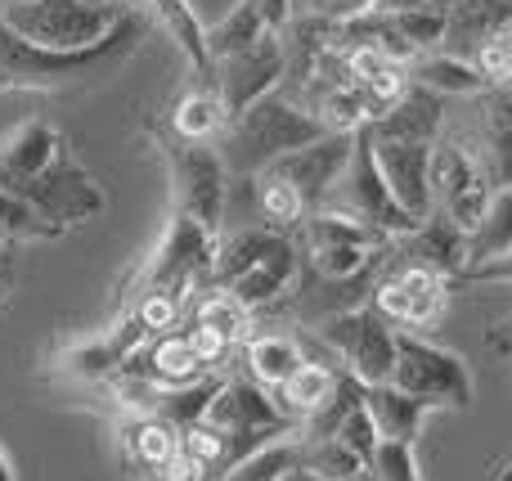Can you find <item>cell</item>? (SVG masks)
<instances>
[{"instance_id":"cell-16","label":"cell","mask_w":512,"mask_h":481,"mask_svg":"<svg viewBox=\"0 0 512 481\" xmlns=\"http://www.w3.org/2000/svg\"><path fill=\"white\" fill-rule=\"evenodd\" d=\"M355 153V135H342V131H328L324 140H315L310 149H297L288 153L283 162H274V176L288 180L292 189L301 194V203H306V212H319V207L328 203V194H333V185L342 180L346 162H351Z\"/></svg>"},{"instance_id":"cell-38","label":"cell","mask_w":512,"mask_h":481,"mask_svg":"<svg viewBox=\"0 0 512 481\" xmlns=\"http://www.w3.org/2000/svg\"><path fill=\"white\" fill-rule=\"evenodd\" d=\"M131 315L149 333H167L171 324H176V315H180V302L176 297H167V293H149V297H140V302L131 306Z\"/></svg>"},{"instance_id":"cell-34","label":"cell","mask_w":512,"mask_h":481,"mask_svg":"<svg viewBox=\"0 0 512 481\" xmlns=\"http://www.w3.org/2000/svg\"><path fill=\"white\" fill-rule=\"evenodd\" d=\"M194 324H198V329L221 333V338H230L234 347L252 338V333H248V329H252V311L239 302V297L221 293V288H212V297H203V302H198Z\"/></svg>"},{"instance_id":"cell-17","label":"cell","mask_w":512,"mask_h":481,"mask_svg":"<svg viewBox=\"0 0 512 481\" xmlns=\"http://www.w3.org/2000/svg\"><path fill=\"white\" fill-rule=\"evenodd\" d=\"M297 279H301V248L288 239V234H279L243 275H234L230 284L221 288V293L239 297L248 311H261V306L288 297L292 288H297Z\"/></svg>"},{"instance_id":"cell-1","label":"cell","mask_w":512,"mask_h":481,"mask_svg":"<svg viewBox=\"0 0 512 481\" xmlns=\"http://www.w3.org/2000/svg\"><path fill=\"white\" fill-rule=\"evenodd\" d=\"M149 32V14L140 5L126 14L108 41L90 50H41L27 36H18L5 23V0H0V90H63V86H90V81L117 72Z\"/></svg>"},{"instance_id":"cell-15","label":"cell","mask_w":512,"mask_h":481,"mask_svg":"<svg viewBox=\"0 0 512 481\" xmlns=\"http://www.w3.org/2000/svg\"><path fill=\"white\" fill-rule=\"evenodd\" d=\"M432 149L436 144H427V140H400V135L373 131V153H378L382 176H387L396 203L405 207L418 225L432 221V212H436V203H432Z\"/></svg>"},{"instance_id":"cell-36","label":"cell","mask_w":512,"mask_h":481,"mask_svg":"<svg viewBox=\"0 0 512 481\" xmlns=\"http://www.w3.org/2000/svg\"><path fill=\"white\" fill-rule=\"evenodd\" d=\"M337 441H342L351 455H360L364 464H373V455H378V446H382V437H378V423H373V414H369V405H364V387H360V401L346 410V419H342V428H337Z\"/></svg>"},{"instance_id":"cell-11","label":"cell","mask_w":512,"mask_h":481,"mask_svg":"<svg viewBox=\"0 0 512 481\" xmlns=\"http://www.w3.org/2000/svg\"><path fill=\"white\" fill-rule=\"evenodd\" d=\"M18 198H27V203H32L50 225H59L63 234L86 225V221H95V216L108 207L104 185L72 158V149H63Z\"/></svg>"},{"instance_id":"cell-2","label":"cell","mask_w":512,"mask_h":481,"mask_svg":"<svg viewBox=\"0 0 512 481\" xmlns=\"http://www.w3.org/2000/svg\"><path fill=\"white\" fill-rule=\"evenodd\" d=\"M324 135L328 126L301 99H292L288 90H274V95H265L261 104H252L248 113H239L225 126L216 149H221L234 180H261L274 162H283L297 149H310Z\"/></svg>"},{"instance_id":"cell-12","label":"cell","mask_w":512,"mask_h":481,"mask_svg":"<svg viewBox=\"0 0 512 481\" xmlns=\"http://www.w3.org/2000/svg\"><path fill=\"white\" fill-rule=\"evenodd\" d=\"M283 81H288V50H283L279 36H261L248 50L230 54V59H216V72H212V90L221 95L230 122L239 113H248L252 104H261L265 95L283 90Z\"/></svg>"},{"instance_id":"cell-21","label":"cell","mask_w":512,"mask_h":481,"mask_svg":"<svg viewBox=\"0 0 512 481\" xmlns=\"http://www.w3.org/2000/svg\"><path fill=\"white\" fill-rule=\"evenodd\" d=\"M364 405H369L373 423H378V437L382 441H400V446H414L418 432H423V423L436 414L432 401L400 392L396 383L364 387Z\"/></svg>"},{"instance_id":"cell-25","label":"cell","mask_w":512,"mask_h":481,"mask_svg":"<svg viewBox=\"0 0 512 481\" xmlns=\"http://www.w3.org/2000/svg\"><path fill=\"white\" fill-rule=\"evenodd\" d=\"M508 257H512V180L495 189L481 225L468 234V270H463V275L486 270V266H504Z\"/></svg>"},{"instance_id":"cell-7","label":"cell","mask_w":512,"mask_h":481,"mask_svg":"<svg viewBox=\"0 0 512 481\" xmlns=\"http://www.w3.org/2000/svg\"><path fill=\"white\" fill-rule=\"evenodd\" d=\"M131 9H95L81 0H9L5 23L41 50H90V45L108 41Z\"/></svg>"},{"instance_id":"cell-43","label":"cell","mask_w":512,"mask_h":481,"mask_svg":"<svg viewBox=\"0 0 512 481\" xmlns=\"http://www.w3.org/2000/svg\"><path fill=\"white\" fill-rule=\"evenodd\" d=\"M0 481H18V473H14V459L5 455V446H0Z\"/></svg>"},{"instance_id":"cell-40","label":"cell","mask_w":512,"mask_h":481,"mask_svg":"<svg viewBox=\"0 0 512 481\" xmlns=\"http://www.w3.org/2000/svg\"><path fill=\"white\" fill-rule=\"evenodd\" d=\"M387 54L382 50H373V45H351V50H346V77L355 81V86H369L373 77H382V72H387Z\"/></svg>"},{"instance_id":"cell-35","label":"cell","mask_w":512,"mask_h":481,"mask_svg":"<svg viewBox=\"0 0 512 481\" xmlns=\"http://www.w3.org/2000/svg\"><path fill=\"white\" fill-rule=\"evenodd\" d=\"M301 468L319 481H373L369 464H364L360 455H351L337 437L333 441H306V464Z\"/></svg>"},{"instance_id":"cell-22","label":"cell","mask_w":512,"mask_h":481,"mask_svg":"<svg viewBox=\"0 0 512 481\" xmlns=\"http://www.w3.org/2000/svg\"><path fill=\"white\" fill-rule=\"evenodd\" d=\"M409 81L441 99H481L490 90V81L481 77V68L472 59H459L450 50H432V54H418L409 63Z\"/></svg>"},{"instance_id":"cell-28","label":"cell","mask_w":512,"mask_h":481,"mask_svg":"<svg viewBox=\"0 0 512 481\" xmlns=\"http://www.w3.org/2000/svg\"><path fill=\"white\" fill-rule=\"evenodd\" d=\"M337 387H342V369L306 360V365H301L297 374H292L288 383L279 387V405H283V410H288L297 423H306V419H315V414L324 410L328 401H333Z\"/></svg>"},{"instance_id":"cell-30","label":"cell","mask_w":512,"mask_h":481,"mask_svg":"<svg viewBox=\"0 0 512 481\" xmlns=\"http://www.w3.org/2000/svg\"><path fill=\"white\" fill-rule=\"evenodd\" d=\"M149 378L162 387H189L198 378H207L203 360H198L189 333H162L149 351Z\"/></svg>"},{"instance_id":"cell-27","label":"cell","mask_w":512,"mask_h":481,"mask_svg":"<svg viewBox=\"0 0 512 481\" xmlns=\"http://www.w3.org/2000/svg\"><path fill=\"white\" fill-rule=\"evenodd\" d=\"M167 126L180 135V140L216 144V140H221V131L230 126V113H225L221 95H216L212 86H194V90H185V95L176 99Z\"/></svg>"},{"instance_id":"cell-18","label":"cell","mask_w":512,"mask_h":481,"mask_svg":"<svg viewBox=\"0 0 512 481\" xmlns=\"http://www.w3.org/2000/svg\"><path fill=\"white\" fill-rule=\"evenodd\" d=\"M68 149V140H63V131H54L45 117H32V122H23L18 131H9L5 140H0V189H9V194H23L27 185H32L36 176H41L45 167H50L59 153Z\"/></svg>"},{"instance_id":"cell-23","label":"cell","mask_w":512,"mask_h":481,"mask_svg":"<svg viewBox=\"0 0 512 481\" xmlns=\"http://www.w3.org/2000/svg\"><path fill=\"white\" fill-rule=\"evenodd\" d=\"M135 5L153 9V18L171 32V41L180 45L185 63L194 68V77H203V86H212L216 63H212V50H207V27H203V18H198V9L189 5V0H135Z\"/></svg>"},{"instance_id":"cell-29","label":"cell","mask_w":512,"mask_h":481,"mask_svg":"<svg viewBox=\"0 0 512 481\" xmlns=\"http://www.w3.org/2000/svg\"><path fill=\"white\" fill-rule=\"evenodd\" d=\"M301 464H306V437L292 432V437H279V441H270V446H261L256 455L239 459L230 473L216 481H288Z\"/></svg>"},{"instance_id":"cell-6","label":"cell","mask_w":512,"mask_h":481,"mask_svg":"<svg viewBox=\"0 0 512 481\" xmlns=\"http://www.w3.org/2000/svg\"><path fill=\"white\" fill-rule=\"evenodd\" d=\"M499 180L490 171L481 144L463 140L459 131L445 126V135L432 149V203L436 216H445L450 225H459L463 234H472L486 216L490 198H495Z\"/></svg>"},{"instance_id":"cell-42","label":"cell","mask_w":512,"mask_h":481,"mask_svg":"<svg viewBox=\"0 0 512 481\" xmlns=\"http://www.w3.org/2000/svg\"><path fill=\"white\" fill-rule=\"evenodd\" d=\"M459 0H378V9H427V14H450Z\"/></svg>"},{"instance_id":"cell-44","label":"cell","mask_w":512,"mask_h":481,"mask_svg":"<svg viewBox=\"0 0 512 481\" xmlns=\"http://www.w3.org/2000/svg\"><path fill=\"white\" fill-rule=\"evenodd\" d=\"M81 5H95V9H117L122 0H81Z\"/></svg>"},{"instance_id":"cell-33","label":"cell","mask_w":512,"mask_h":481,"mask_svg":"<svg viewBox=\"0 0 512 481\" xmlns=\"http://www.w3.org/2000/svg\"><path fill=\"white\" fill-rule=\"evenodd\" d=\"M36 239H63V230L45 221L27 198L0 189V243H36Z\"/></svg>"},{"instance_id":"cell-8","label":"cell","mask_w":512,"mask_h":481,"mask_svg":"<svg viewBox=\"0 0 512 481\" xmlns=\"http://www.w3.org/2000/svg\"><path fill=\"white\" fill-rule=\"evenodd\" d=\"M319 342L333 347V356L346 365V374L360 387H382L396 374V324L369 302L342 306L319 320Z\"/></svg>"},{"instance_id":"cell-20","label":"cell","mask_w":512,"mask_h":481,"mask_svg":"<svg viewBox=\"0 0 512 481\" xmlns=\"http://www.w3.org/2000/svg\"><path fill=\"white\" fill-rule=\"evenodd\" d=\"M126 446V459L140 468L144 477H167V468L180 459V432L171 423H162L158 414H126L117 428Z\"/></svg>"},{"instance_id":"cell-9","label":"cell","mask_w":512,"mask_h":481,"mask_svg":"<svg viewBox=\"0 0 512 481\" xmlns=\"http://www.w3.org/2000/svg\"><path fill=\"white\" fill-rule=\"evenodd\" d=\"M324 212H342V216H351V221H364V225H373V230H382L387 239H405V234L418 230V221L396 203L387 176H382L369 126L355 131V153H351V162H346L342 180L333 185V194H328Z\"/></svg>"},{"instance_id":"cell-3","label":"cell","mask_w":512,"mask_h":481,"mask_svg":"<svg viewBox=\"0 0 512 481\" xmlns=\"http://www.w3.org/2000/svg\"><path fill=\"white\" fill-rule=\"evenodd\" d=\"M216 257H221V234H212L207 225H198L194 216L171 207L162 243L131 275L126 306H135L149 293H167V297H176V302H185V297L198 293L203 284H216Z\"/></svg>"},{"instance_id":"cell-10","label":"cell","mask_w":512,"mask_h":481,"mask_svg":"<svg viewBox=\"0 0 512 481\" xmlns=\"http://www.w3.org/2000/svg\"><path fill=\"white\" fill-rule=\"evenodd\" d=\"M391 383L409 396H423L436 410H468L477 383H472V369L459 351L436 347L423 333L414 329H396V374Z\"/></svg>"},{"instance_id":"cell-39","label":"cell","mask_w":512,"mask_h":481,"mask_svg":"<svg viewBox=\"0 0 512 481\" xmlns=\"http://www.w3.org/2000/svg\"><path fill=\"white\" fill-rule=\"evenodd\" d=\"M189 342H194V351H198V360H203V369L207 374H225V360L234 356V342L230 338H221V333H212V329H189Z\"/></svg>"},{"instance_id":"cell-5","label":"cell","mask_w":512,"mask_h":481,"mask_svg":"<svg viewBox=\"0 0 512 481\" xmlns=\"http://www.w3.org/2000/svg\"><path fill=\"white\" fill-rule=\"evenodd\" d=\"M391 243L382 230L364 221H351L342 212H310L297 225V248L310 257V270L328 284H355L364 279L382 257H391Z\"/></svg>"},{"instance_id":"cell-13","label":"cell","mask_w":512,"mask_h":481,"mask_svg":"<svg viewBox=\"0 0 512 481\" xmlns=\"http://www.w3.org/2000/svg\"><path fill=\"white\" fill-rule=\"evenodd\" d=\"M373 306H378L396 329L423 333V329H432L445 315V306H450V279L436 275V270H423V266H400V270H391L387 279H378Z\"/></svg>"},{"instance_id":"cell-14","label":"cell","mask_w":512,"mask_h":481,"mask_svg":"<svg viewBox=\"0 0 512 481\" xmlns=\"http://www.w3.org/2000/svg\"><path fill=\"white\" fill-rule=\"evenodd\" d=\"M144 338H149V329L126 311L113 329H99V333H86V338L68 342L59 356V369L68 378H81V383H113L117 374L131 369V360H135V351L144 347Z\"/></svg>"},{"instance_id":"cell-41","label":"cell","mask_w":512,"mask_h":481,"mask_svg":"<svg viewBox=\"0 0 512 481\" xmlns=\"http://www.w3.org/2000/svg\"><path fill=\"white\" fill-rule=\"evenodd\" d=\"M256 9H261L265 27H270V36H283L292 27V18H297V9H292V0H256Z\"/></svg>"},{"instance_id":"cell-32","label":"cell","mask_w":512,"mask_h":481,"mask_svg":"<svg viewBox=\"0 0 512 481\" xmlns=\"http://www.w3.org/2000/svg\"><path fill=\"white\" fill-rule=\"evenodd\" d=\"M256 203H261V221L270 225V230H297L301 221H306V203H301V194L288 185V180H279L274 171H265L261 180H256Z\"/></svg>"},{"instance_id":"cell-37","label":"cell","mask_w":512,"mask_h":481,"mask_svg":"<svg viewBox=\"0 0 512 481\" xmlns=\"http://www.w3.org/2000/svg\"><path fill=\"white\" fill-rule=\"evenodd\" d=\"M373 481H423V468H418L414 446H400V441H382L378 455L369 464Z\"/></svg>"},{"instance_id":"cell-4","label":"cell","mask_w":512,"mask_h":481,"mask_svg":"<svg viewBox=\"0 0 512 481\" xmlns=\"http://www.w3.org/2000/svg\"><path fill=\"white\" fill-rule=\"evenodd\" d=\"M153 140H158L167 176H171V207L194 216L212 234H221L225 207H230V180H234L221 149L198 140H180L171 126H153Z\"/></svg>"},{"instance_id":"cell-31","label":"cell","mask_w":512,"mask_h":481,"mask_svg":"<svg viewBox=\"0 0 512 481\" xmlns=\"http://www.w3.org/2000/svg\"><path fill=\"white\" fill-rule=\"evenodd\" d=\"M261 36H270V27H265L256 0H239V5H234L221 23L207 27V50H212V63L216 59H230V54H239V50H248V45H256Z\"/></svg>"},{"instance_id":"cell-19","label":"cell","mask_w":512,"mask_h":481,"mask_svg":"<svg viewBox=\"0 0 512 481\" xmlns=\"http://www.w3.org/2000/svg\"><path fill=\"white\" fill-rule=\"evenodd\" d=\"M396 248H405V257H409L405 266L436 270V275H445L450 284H459V275L468 270V234L436 212H432V221H423L414 234L396 239Z\"/></svg>"},{"instance_id":"cell-24","label":"cell","mask_w":512,"mask_h":481,"mask_svg":"<svg viewBox=\"0 0 512 481\" xmlns=\"http://www.w3.org/2000/svg\"><path fill=\"white\" fill-rule=\"evenodd\" d=\"M243 365H248L252 383L279 392V387L306 365V351H301V342L292 338V333L270 329V333H252V338L243 342Z\"/></svg>"},{"instance_id":"cell-26","label":"cell","mask_w":512,"mask_h":481,"mask_svg":"<svg viewBox=\"0 0 512 481\" xmlns=\"http://www.w3.org/2000/svg\"><path fill=\"white\" fill-rule=\"evenodd\" d=\"M481 104V153H486L490 171L499 185L512 180V90L508 86H490Z\"/></svg>"}]
</instances>
